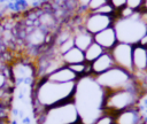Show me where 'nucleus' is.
Instances as JSON below:
<instances>
[{
  "label": "nucleus",
  "instance_id": "nucleus-1",
  "mask_svg": "<svg viewBox=\"0 0 147 124\" xmlns=\"http://www.w3.org/2000/svg\"><path fill=\"white\" fill-rule=\"evenodd\" d=\"M77 82L55 83L47 78L36 79L31 87V104L33 115L41 114L45 109L74 100Z\"/></svg>",
  "mask_w": 147,
  "mask_h": 124
},
{
  "label": "nucleus",
  "instance_id": "nucleus-2",
  "mask_svg": "<svg viewBox=\"0 0 147 124\" xmlns=\"http://www.w3.org/2000/svg\"><path fill=\"white\" fill-rule=\"evenodd\" d=\"M74 101L80 114L83 124H94L102 113L103 90L99 86L93 76H85L77 80Z\"/></svg>",
  "mask_w": 147,
  "mask_h": 124
},
{
  "label": "nucleus",
  "instance_id": "nucleus-3",
  "mask_svg": "<svg viewBox=\"0 0 147 124\" xmlns=\"http://www.w3.org/2000/svg\"><path fill=\"white\" fill-rule=\"evenodd\" d=\"M144 91L140 86L133 88H123L111 92H103L102 111H108L116 115L119 111L138 106Z\"/></svg>",
  "mask_w": 147,
  "mask_h": 124
},
{
  "label": "nucleus",
  "instance_id": "nucleus-4",
  "mask_svg": "<svg viewBox=\"0 0 147 124\" xmlns=\"http://www.w3.org/2000/svg\"><path fill=\"white\" fill-rule=\"evenodd\" d=\"M34 119L36 124H78L82 122L74 100L47 108L34 116Z\"/></svg>",
  "mask_w": 147,
  "mask_h": 124
},
{
  "label": "nucleus",
  "instance_id": "nucleus-5",
  "mask_svg": "<svg viewBox=\"0 0 147 124\" xmlns=\"http://www.w3.org/2000/svg\"><path fill=\"white\" fill-rule=\"evenodd\" d=\"M114 28L117 33L118 41L136 45L147 31V22L142 18L141 11L130 18L115 20Z\"/></svg>",
  "mask_w": 147,
  "mask_h": 124
},
{
  "label": "nucleus",
  "instance_id": "nucleus-6",
  "mask_svg": "<svg viewBox=\"0 0 147 124\" xmlns=\"http://www.w3.org/2000/svg\"><path fill=\"white\" fill-rule=\"evenodd\" d=\"M94 78L99 84V86L103 90V92H111L116 90L133 88L140 86L136 82L131 72L119 67H114L110 70L106 71L105 73L99 75Z\"/></svg>",
  "mask_w": 147,
  "mask_h": 124
},
{
  "label": "nucleus",
  "instance_id": "nucleus-7",
  "mask_svg": "<svg viewBox=\"0 0 147 124\" xmlns=\"http://www.w3.org/2000/svg\"><path fill=\"white\" fill-rule=\"evenodd\" d=\"M132 52H133V45L118 41L115 45V47L110 51L116 67H119V68L132 73V71H133Z\"/></svg>",
  "mask_w": 147,
  "mask_h": 124
},
{
  "label": "nucleus",
  "instance_id": "nucleus-8",
  "mask_svg": "<svg viewBox=\"0 0 147 124\" xmlns=\"http://www.w3.org/2000/svg\"><path fill=\"white\" fill-rule=\"evenodd\" d=\"M115 18L106 16L99 13H87L83 17V26L91 34H95L111 25H114Z\"/></svg>",
  "mask_w": 147,
  "mask_h": 124
},
{
  "label": "nucleus",
  "instance_id": "nucleus-9",
  "mask_svg": "<svg viewBox=\"0 0 147 124\" xmlns=\"http://www.w3.org/2000/svg\"><path fill=\"white\" fill-rule=\"evenodd\" d=\"M140 104L119 111L115 115V124H146L145 115Z\"/></svg>",
  "mask_w": 147,
  "mask_h": 124
},
{
  "label": "nucleus",
  "instance_id": "nucleus-10",
  "mask_svg": "<svg viewBox=\"0 0 147 124\" xmlns=\"http://www.w3.org/2000/svg\"><path fill=\"white\" fill-rule=\"evenodd\" d=\"M93 40L96 44H99L105 51H111L115 47V45L118 42L117 33L114 25L95 33L93 36Z\"/></svg>",
  "mask_w": 147,
  "mask_h": 124
},
{
  "label": "nucleus",
  "instance_id": "nucleus-11",
  "mask_svg": "<svg viewBox=\"0 0 147 124\" xmlns=\"http://www.w3.org/2000/svg\"><path fill=\"white\" fill-rule=\"evenodd\" d=\"M114 67H116V64H115V61L113 59V55H111L110 51H106L102 55H100L96 60H94L91 63L92 76L96 77L99 75H102Z\"/></svg>",
  "mask_w": 147,
  "mask_h": 124
},
{
  "label": "nucleus",
  "instance_id": "nucleus-12",
  "mask_svg": "<svg viewBox=\"0 0 147 124\" xmlns=\"http://www.w3.org/2000/svg\"><path fill=\"white\" fill-rule=\"evenodd\" d=\"M132 73L147 72V48L140 46L139 44L133 45L132 52Z\"/></svg>",
  "mask_w": 147,
  "mask_h": 124
},
{
  "label": "nucleus",
  "instance_id": "nucleus-13",
  "mask_svg": "<svg viewBox=\"0 0 147 124\" xmlns=\"http://www.w3.org/2000/svg\"><path fill=\"white\" fill-rule=\"evenodd\" d=\"M71 28H72V33H74L72 36H74L75 46L82 51H85L94 41L93 34L86 31L83 25H71Z\"/></svg>",
  "mask_w": 147,
  "mask_h": 124
},
{
  "label": "nucleus",
  "instance_id": "nucleus-14",
  "mask_svg": "<svg viewBox=\"0 0 147 124\" xmlns=\"http://www.w3.org/2000/svg\"><path fill=\"white\" fill-rule=\"evenodd\" d=\"M46 78L48 80H51V82L61 83V84H64V83H74V82H77L79 79L78 76L68 65H63V67L56 69L51 75H48Z\"/></svg>",
  "mask_w": 147,
  "mask_h": 124
},
{
  "label": "nucleus",
  "instance_id": "nucleus-15",
  "mask_svg": "<svg viewBox=\"0 0 147 124\" xmlns=\"http://www.w3.org/2000/svg\"><path fill=\"white\" fill-rule=\"evenodd\" d=\"M62 60H63V62H64L65 65H71V64L85 62L84 51H82L78 47L74 46L68 52H65L64 54H62Z\"/></svg>",
  "mask_w": 147,
  "mask_h": 124
},
{
  "label": "nucleus",
  "instance_id": "nucleus-16",
  "mask_svg": "<svg viewBox=\"0 0 147 124\" xmlns=\"http://www.w3.org/2000/svg\"><path fill=\"white\" fill-rule=\"evenodd\" d=\"M106 51L95 41H93L85 51H84V55H85V62L87 63H92L94 60H96L100 55H102Z\"/></svg>",
  "mask_w": 147,
  "mask_h": 124
},
{
  "label": "nucleus",
  "instance_id": "nucleus-17",
  "mask_svg": "<svg viewBox=\"0 0 147 124\" xmlns=\"http://www.w3.org/2000/svg\"><path fill=\"white\" fill-rule=\"evenodd\" d=\"M6 86H14V87H16V84H15V82L13 79V73H11L10 64L3 71H0V90L6 87Z\"/></svg>",
  "mask_w": 147,
  "mask_h": 124
},
{
  "label": "nucleus",
  "instance_id": "nucleus-18",
  "mask_svg": "<svg viewBox=\"0 0 147 124\" xmlns=\"http://www.w3.org/2000/svg\"><path fill=\"white\" fill-rule=\"evenodd\" d=\"M94 124H115V115L108 111H102Z\"/></svg>",
  "mask_w": 147,
  "mask_h": 124
},
{
  "label": "nucleus",
  "instance_id": "nucleus-19",
  "mask_svg": "<svg viewBox=\"0 0 147 124\" xmlns=\"http://www.w3.org/2000/svg\"><path fill=\"white\" fill-rule=\"evenodd\" d=\"M95 13H99V14H102V15L110 16V17H114V18H115L117 10L111 6V3H110L109 1H107V2H106V3H105L98 11H95Z\"/></svg>",
  "mask_w": 147,
  "mask_h": 124
},
{
  "label": "nucleus",
  "instance_id": "nucleus-20",
  "mask_svg": "<svg viewBox=\"0 0 147 124\" xmlns=\"http://www.w3.org/2000/svg\"><path fill=\"white\" fill-rule=\"evenodd\" d=\"M108 0H91L90 2H88V5H87V11L88 13H95V11H98L106 2H107Z\"/></svg>",
  "mask_w": 147,
  "mask_h": 124
},
{
  "label": "nucleus",
  "instance_id": "nucleus-21",
  "mask_svg": "<svg viewBox=\"0 0 147 124\" xmlns=\"http://www.w3.org/2000/svg\"><path fill=\"white\" fill-rule=\"evenodd\" d=\"M145 0H126V7L131 8L134 11H141Z\"/></svg>",
  "mask_w": 147,
  "mask_h": 124
},
{
  "label": "nucleus",
  "instance_id": "nucleus-22",
  "mask_svg": "<svg viewBox=\"0 0 147 124\" xmlns=\"http://www.w3.org/2000/svg\"><path fill=\"white\" fill-rule=\"evenodd\" d=\"M108 1L111 3V6H113L117 11L126 6V0H108Z\"/></svg>",
  "mask_w": 147,
  "mask_h": 124
},
{
  "label": "nucleus",
  "instance_id": "nucleus-23",
  "mask_svg": "<svg viewBox=\"0 0 147 124\" xmlns=\"http://www.w3.org/2000/svg\"><path fill=\"white\" fill-rule=\"evenodd\" d=\"M10 111L11 108H7V107H2L0 104V119H10Z\"/></svg>",
  "mask_w": 147,
  "mask_h": 124
},
{
  "label": "nucleus",
  "instance_id": "nucleus-24",
  "mask_svg": "<svg viewBox=\"0 0 147 124\" xmlns=\"http://www.w3.org/2000/svg\"><path fill=\"white\" fill-rule=\"evenodd\" d=\"M140 46H142V47H146L147 48V31L145 32V34L141 37V39L139 40V42H138Z\"/></svg>",
  "mask_w": 147,
  "mask_h": 124
},
{
  "label": "nucleus",
  "instance_id": "nucleus-25",
  "mask_svg": "<svg viewBox=\"0 0 147 124\" xmlns=\"http://www.w3.org/2000/svg\"><path fill=\"white\" fill-rule=\"evenodd\" d=\"M8 65H9V63L3 57H0V71H3Z\"/></svg>",
  "mask_w": 147,
  "mask_h": 124
},
{
  "label": "nucleus",
  "instance_id": "nucleus-26",
  "mask_svg": "<svg viewBox=\"0 0 147 124\" xmlns=\"http://www.w3.org/2000/svg\"><path fill=\"white\" fill-rule=\"evenodd\" d=\"M5 54H6V45L0 39V57H2Z\"/></svg>",
  "mask_w": 147,
  "mask_h": 124
},
{
  "label": "nucleus",
  "instance_id": "nucleus-27",
  "mask_svg": "<svg viewBox=\"0 0 147 124\" xmlns=\"http://www.w3.org/2000/svg\"><path fill=\"white\" fill-rule=\"evenodd\" d=\"M141 13H147V0H145V2H144V7H142Z\"/></svg>",
  "mask_w": 147,
  "mask_h": 124
},
{
  "label": "nucleus",
  "instance_id": "nucleus-28",
  "mask_svg": "<svg viewBox=\"0 0 147 124\" xmlns=\"http://www.w3.org/2000/svg\"><path fill=\"white\" fill-rule=\"evenodd\" d=\"M0 124H11L10 119H0Z\"/></svg>",
  "mask_w": 147,
  "mask_h": 124
},
{
  "label": "nucleus",
  "instance_id": "nucleus-29",
  "mask_svg": "<svg viewBox=\"0 0 147 124\" xmlns=\"http://www.w3.org/2000/svg\"><path fill=\"white\" fill-rule=\"evenodd\" d=\"M78 124H83V123H82V122H80V123H78Z\"/></svg>",
  "mask_w": 147,
  "mask_h": 124
}]
</instances>
